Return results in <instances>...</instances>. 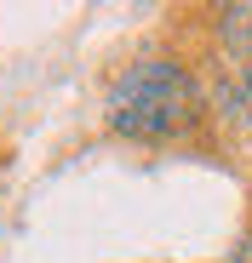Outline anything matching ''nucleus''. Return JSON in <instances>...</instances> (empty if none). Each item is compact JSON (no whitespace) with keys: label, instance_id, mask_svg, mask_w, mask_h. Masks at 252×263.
Segmentation results:
<instances>
[{"label":"nucleus","instance_id":"obj_1","mask_svg":"<svg viewBox=\"0 0 252 263\" xmlns=\"http://www.w3.org/2000/svg\"><path fill=\"white\" fill-rule=\"evenodd\" d=\"M206 115V92L201 80L178 63V58H138L109 80L103 98V120L115 138L132 143H172Z\"/></svg>","mask_w":252,"mask_h":263},{"label":"nucleus","instance_id":"obj_2","mask_svg":"<svg viewBox=\"0 0 252 263\" xmlns=\"http://www.w3.org/2000/svg\"><path fill=\"white\" fill-rule=\"evenodd\" d=\"M218 40H224L241 63L252 58V0H235V6L218 12Z\"/></svg>","mask_w":252,"mask_h":263},{"label":"nucleus","instance_id":"obj_3","mask_svg":"<svg viewBox=\"0 0 252 263\" xmlns=\"http://www.w3.org/2000/svg\"><path fill=\"white\" fill-rule=\"evenodd\" d=\"M241 86H246V98H252V58L241 63Z\"/></svg>","mask_w":252,"mask_h":263}]
</instances>
